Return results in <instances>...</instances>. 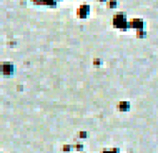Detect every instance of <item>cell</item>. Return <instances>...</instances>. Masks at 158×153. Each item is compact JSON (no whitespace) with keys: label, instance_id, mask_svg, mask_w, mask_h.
Instances as JSON below:
<instances>
[{"label":"cell","instance_id":"6da1fadb","mask_svg":"<svg viewBox=\"0 0 158 153\" xmlns=\"http://www.w3.org/2000/svg\"><path fill=\"white\" fill-rule=\"evenodd\" d=\"M87 14H88V5H82L80 7V10H78V17H87Z\"/></svg>","mask_w":158,"mask_h":153},{"label":"cell","instance_id":"7a4b0ae2","mask_svg":"<svg viewBox=\"0 0 158 153\" xmlns=\"http://www.w3.org/2000/svg\"><path fill=\"white\" fill-rule=\"evenodd\" d=\"M131 27H142V20H133Z\"/></svg>","mask_w":158,"mask_h":153}]
</instances>
